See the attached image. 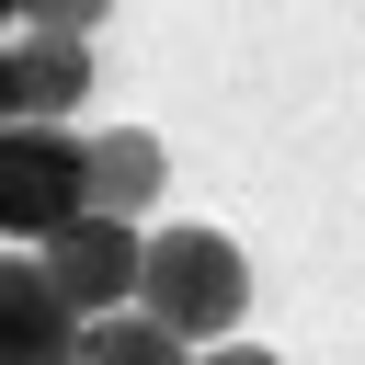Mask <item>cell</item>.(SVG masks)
I'll return each mask as SVG.
<instances>
[{
	"instance_id": "6da1fadb",
	"label": "cell",
	"mask_w": 365,
	"mask_h": 365,
	"mask_svg": "<svg viewBox=\"0 0 365 365\" xmlns=\"http://www.w3.org/2000/svg\"><path fill=\"white\" fill-rule=\"evenodd\" d=\"M240 308H251V262L228 228H148V251H137V319L148 331H171L194 354V342H228Z\"/></svg>"
},
{
	"instance_id": "52a82bcc",
	"label": "cell",
	"mask_w": 365,
	"mask_h": 365,
	"mask_svg": "<svg viewBox=\"0 0 365 365\" xmlns=\"http://www.w3.org/2000/svg\"><path fill=\"white\" fill-rule=\"evenodd\" d=\"M68 365H194V354H182V342H171V331H148V319H137V308H125V319H91V331H80V354H68Z\"/></svg>"
},
{
	"instance_id": "3957f363",
	"label": "cell",
	"mask_w": 365,
	"mask_h": 365,
	"mask_svg": "<svg viewBox=\"0 0 365 365\" xmlns=\"http://www.w3.org/2000/svg\"><path fill=\"white\" fill-rule=\"evenodd\" d=\"M137 251H148V228H114V217H68L34 262H46V285H57V308L91 331V319H125L137 308Z\"/></svg>"
},
{
	"instance_id": "8992f818",
	"label": "cell",
	"mask_w": 365,
	"mask_h": 365,
	"mask_svg": "<svg viewBox=\"0 0 365 365\" xmlns=\"http://www.w3.org/2000/svg\"><path fill=\"white\" fill-rule=\"evenodd\" d=\"M11 91H23V125H68V114L91 103V46L23 34V46H11Z\"/></svg>"
},
{
	"instance_id": "5b68a950",
	"label": "cell",
	"mask_w": 365,
	"mask_h": 365,
	"mask_svg": "<svg viewBox=\"0 0 365 365\" xmlns=\"http://www.w3.org/2000/svg\"><path fill=\"white\" fill-rule=\"evenodd\" d=\"M80 354V319L57 308L46 262L34 251H0V365H68Z\"/></svg>"
},
{
	"instance_id": "277c9868",
	"label": "cell",
	"mask_w": 365,
	"mask_h": 365,
	"mask_svg": "<svg viewBox=\"0 0 365 365\" xmlns=\"http://www.w3.org/2000/svg\"><path fill=\"white\" fill-rule=\"evenodd\" d=\"M160 182H171V160H160L148 125H103V137H80V217L137 228V217L160 205Z\"/></svg>"
},
{
	"instance_id": "ba28073f",
	"label": "cell",
	"mask_w": 365,
	"mask_h": 365,
	"mask_svg": "<svg viewBox=\"0 0 365 365\" xmlns=\"http://www.w3.org/2000/svg\"><path fill=\"white\" fill-rule=\"evenodd\" d=\"M194 365H274V354H194Z\"/></svg>"
},
{
	"instance_id": "7a4b0ae2",
	"label": "cell",
	"mask_w": 365,
	"mask_h": 365,
	"mask_svg": "<svg viewBox=\"0 0 365 365\" xmlns=\"http://www.w3.org/2000/svg\"><path fill=\"white\" fill-rule=\"evenodd\" d=\"M80 217V137L68 125H0V240L46 251Z\"/></svg>"
}]
</instances>
